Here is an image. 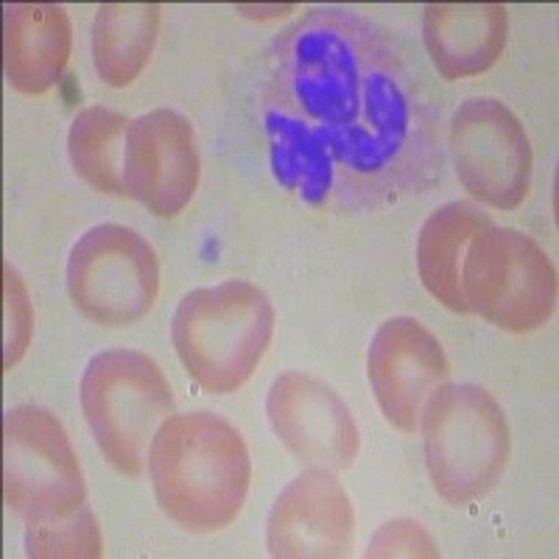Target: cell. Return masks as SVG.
<instances>
[{
  "label": "cell",
  "instance_id": "6da1fadb",
  "mask_svg": "<svg viewBox=\"0 0 559 559\" xmlns=\"http://www.w3.org/2000/svg\"><path fill=\"white\" fill-rule=\"evenodd\" d=\"M261 121L274 179L317 210L376 213L442 166L426 90L356 9H311L274 39Z\"/></svg>",
  "mask_w": 559,
  "mask_h": 559
},
{
  "label": "cell",
  "instance_id": "7a4b0ae2",
  "mask_svg": "<svg viewBox=\"0 0 559 559\" xmlns=\"http://www.w3.org/2000/svg\"><path fill=\"white\" fill-rule=\"evenodd\" d=\"M154 498L185 532L229 526L247 501L252 462L243 437L218 414H177L163 423L148 451Z\"/></svg>",
  "mask_w": 559,
  "mask_h": 559
},
{
  "label": "cell",
  "instance_id": "3957f363",
  "mask_svg": "<svg viewBox=\"0 0 559 559\" xmlns=\"http://www.w3.org/2000/svg\"><path fill=\"white\" fill-rule=\"evenodd\" d=\"M274 336L272 299L249 280H224L182 297L171 338L188 376L213 394H229L252 378Z\"/></svg>",
  "mask_w": 559,
  "mask_h": 559
},
{
  "label": "cell",
  "instance_id": "277c9868",
  "mask_svg": "<svg viewBox=\"0 0 559 559\" xmlns=\"http://www.w3.org/2000/svg\"><path fill=\"white\" fill-rule=\"evenodd\" d=\"M426 467L437 496L451 507L478 501L509 464V419L501 403L476 383H442L419 417Z\"/></svg>",
  "mask_w": 559,
  "mask_h": 559
},
{
  "label": "cell",
  "instance_id": "5b68a950",
  "mask_svg": "<svg viewBox=\"0 0 559 559\" xmlns=\"http://www.w3.org/2000/svg\"><path fill=\"white\" fill-rule=\"evenodd\" d=\"M79 397L104 459L123 476L138 478L146 471L154 437L174 412L163 369L138 349H104L90 358Z\"/></svg>",
  "mask_w": 559,
  "mask_h": 559
},
{
  "label": "cell",
  "instance_id": "8992f818",
  "mask_svg": "<svg viewBox=\"0 0 559 559\" xmlns=\"http://www.w3.org/2000/svg\"><path fill=\"white\" fill-rule=\"evenodd\" d=\"M467 311L507 333H532L557 311V272L546 249L512 227H487L462 258Z\"/></svg>",
  "mask_w": 559,
  "mask_h": 559
},
{
  "label": "cell",
  "instance_id": "52a82bcc",
  "mask_svg": "<svg viewBox=\"0 0 559 559\" xmlns=\"http://www.w3.org/2000/svg\"><path fill=\"white\" fill-rule=\"evenodd\" d=\"M159 263L152 243L121 224L87 229L68 258V294L90 322L127 328L154 308Z\"/></svg>",
  "mask_w": 559,
  "mask_h": 559
},
{
  "label": "cell",
  "instance_id": "ba28073f",
  "mask_svg": "<svg viewBox=\"0 0 559 559\" xmlns=\"http://www.w3.org/2000/svg\"><path fill=\"white\" fill-rule=\"evenodd\" d=\"M7 503L26 523L57 521L84 507V476L62 423L39 406H14L3 419Z\"/></svg>",
  "mask_w": 559,
  "mask_h": 559
},
{
  "label": "cell",
  "instance_id": "9c48e42d",
  "mask_svg": "<svg viewBox=\"0 0 559 559\" xmlns=\"http://www.w3.org/2000/svg\"><path fill=\"white\" fill-rule=\"evenodd\" d=\"M462 188L492 210H515L532 188L534 154L521 118L498 98H467L448 132Z\"/></svg>",
  "mask_w": 559,
  "mask_h": 559
},
{
  "label": "cell",
  "instance_id": "30bf717a",
  "mask_svg": "<svg viewBox=\"0 0 559 559\" xmlns=\"http://www.w3.org/2000/svg\"><path fill=\"white\" fill-rule=\"evenodd\" d=\"M127 197L157 218L179 216L197 193L199 148L191 121L168 107L129 123L123 154Z\"/></svg>",
  "mask_w": 559,
  "mask_h": 559
},
{
  "label": "cell",
  "instance_id": "8fae6325",
  "mask_svg": "<svg viewBox=\"0 0 559 559\" xmlns=\"http://www.w3.org/2000/svg\"><path fill=\"white\" fill-rule=\"evenodd\" d=\"M451 364L439 338L412 317L383 322L369 342L367 378L383 417L397 431H417L423 406L442 383Z\"/></svg>",
  "mask_w": 559,
  "mask_h": 559
},
{
  "label": "cell",
  "instance_id": "7c38bea8",
  "mask_svg": "<svg viewBox=\"0 0 559 559\" xmlns=\"http://www.w3.org/2000/svg\"><path fill=\"white\" fill-rule=\"evenodd\" d=\"M272 431L299 462L344 471L358 456V426L333 386L306 372L274 378L266 397Z\"/></svg>",
  "mask_w": 559,
  "mask_h": 559
},
{
  "label": "cell",
  "instance_id": "4fadbf2b",
  "mask_svg": "<svg viewBox=\"0 0 559 559\" xmlns=\"http://www.w3.org/2000/svg\"><path fill=\"white\" fill-rule=\"evenodd\" d=\"M272 557H347L353 507L333 471L313 467L274 501L266 526Z\"/></svg>",
  "mask_w": 559,
  "mask_h": 559
},
{
  "label": "cell",
  "instance_id": "5bb4252c",
  "mask_svg": "<svg viewBox=\"0 0 559 559\" xmlns=\"http://www.w3.org/2000/svg\"><path fill=\"white\" fill-rule=\"evenodd\" d=\"M509 14L501 3H437L423 14V39L439 76H478L507 48Z\"/></svg>",
  "mask_w": 559,
  "mask_h": 559
},
{
  "label": "cell",
  "instance_id": "9a60e30c",
  "mask_svg": "<svg viewBox=\"0 0 559 559\" xmlns=\"http://www.w3.org/2000/svg\"><path fill=\"white\" fill-rule=\"evenodd\" d=\"M70 17L53 3L7 7V79L23 96H45L70 59Z\"/></svg>",
  "mask_w": 559,
  "mask_h": 559
},
{
  "label": "cell",
  "instance_id": "2e32d148",
  "mask_svg": "<svg viewBox=\"0 0 559 559\" xmlns=\"http://www.w3.org/2000/svg\"><path fill=\"white\" fill-rule=\"evenodd\" d=\"M489 222L467 202H448L426 218L417 238V272L426 292L453 313H471L462 294L464 249Z\"/></svg>",
  "mask_w": 559,
  "mask_h": 559
},
{
  "label": "cell",
  "instance_id": "e0dca14e",
  "mask_svg": "<svg viewBox=\"0 0 559 559\" xmlns=\"http://www.w3.org/2000/svg\"><path fill=\"white\" fill-rule=\"evenodd\" d=\"M163 9L157 3H107L93 23V62L109 87H129L146 70L157 45Z\"/></svg>",
  "mask_w": 559,
  "mask_h": 559
},
{
  "label": "cell",
  "instance_id": "ac0fdd59",
  "mask_svg": "<svg viewBox=\"0 0 559 559\" xmlns=\"http://www.w3.org/2000/svg\"><path fill=\"white\" fill-rule=\"evenodd\" d=\"M129 123L121 112L107 107H87L73 118L68 132V154L73 171L98 193L127 197L123 154Z\"/></svg>",
  "mask_w": 559,
  "mask_h": 559
},
{
  "label": "cell",
  "instance_id": "d6986e66",
  "mask_svg": "<svg viewBox=\"0 0 559 559\" xmlns=\"http://www.w3.org/2000/svg\"><path fill=\"white\" fill-rule=\"evenodd\" d=\"M28 557H102L104 543L93 509L84 503L68 518L26 523Z\"/></svg>",
  "mask_w": 559,
  "mask_h": 559
},
{
  "label": "cell",
  "instance_id": "ffe728a7",
  "mask_svg": "<svg viewBox=\"0 0 559 559\" xmlns=\"http://www.w3.org/2000/svg\"><path fill=\"white\" fill-rule=\"evenodd\" d=\"M3 286H7V336H3V369H12L23 358L28 342H32L34 311L32 299H28L26 283L20 280L12 263L3 266Z\"/></svg>",
  "mask_w": 559,
  "mask_h": 559
},
{
  "label": "cell",
  "instance_id": "44dd1931",
  "mask_svg": "<svg viewBox=\"0 0 559 559\" xmlns=\"http://www.w3.org/2000/svg\"><path fill=\"white\" fill-rule=\"evenodd\" d=\"M367 557H439L431 534L414 521H392L378 528Z\"/></svg>",
  "mask_w": 559,
  "mask_h": 559
}]
</instances>
